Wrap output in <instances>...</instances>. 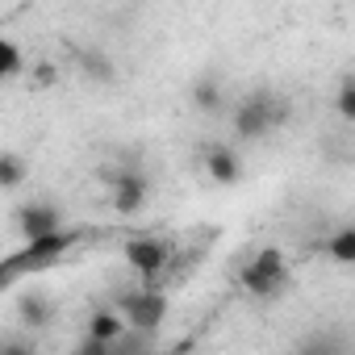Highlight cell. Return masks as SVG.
Wrapping results in <instances>:
<instances>
[{"label":"cell","mask_w":355,"mask_h":355,"mask_svg":"<svg viewBox=\"0 0 355 355\" xmlns=\"http://www.w3.org/2000/svg\"><path fill=\"white\" fill-rule=\"evenodd\" d=\"M288 280H293L288 259H284V251H276V247H263V251H255V255H247V259L239 263V284H243L251 297H280V293L288 288Z\"/></svg>","instance_id":"cell-2"},{"label":"cell","mask_w":355,"mask_h":355,"mask_svg":"<svg viewBox=\"0 0 355 355\" xmlns=\"http://www.w3.org/2000/svg\"><path fill=\"white\" fill-rule=\"evenodd\" d=\"M201 163H205V171H209L214 184H234L239 175H243V163H239L234 146H222V142L205 146V150H201Z\"/></svg>","instance_id":"cell-7"},{"label":"cell","mask_w":355,"mask_h":355,"mask_svg":"<svg viewBox=\"0 0 355 355\" xmlns=\"http://www.w3.org/2000/svg\"><path fill=\"white\" fill-rule=\"evenodd\" d=\"M117 309H121V318L130 322L134 334H146V330H155L167 318V288H155V284L134 280L130 293L117 297Z\"/></svg>","instance_id":"cell-3"},{"label":"cell","mask_w":355,"mask_h":355,"mask_svg":"<svg viewBox=\"0 0 355 355\" xmlns=\"http://www.w3.org/2000/svg\"><path fill=\"white\" fill-rule=\"evenodd\" d=\"M21 175H26V167L17 163V155H5V159H0V184H5V189H17Z\"/></svg>","instance_id":"cell-11"},{"label":"cell","mask_w":355,"mask_h":355,"mask_svg":"<svg viewBox=\"0 0 355 355\" xmlns=\"http://www.w3.org/2000/svg\"><path fill=\"white\" fill-rule=\"evenodd\" d=\"M109 193H113V209L130 218V214H138L142 201H146V175L134 171V167H125V171L109 175Z\"/></svg>","instance_id":"cell-5"},{"label":"cell","mask_w":355,"mask_h":355,"mask_svg":"<svg viewBox=\"0 0 355 355\" xmlns=\"http://www.w3.org/2000/svg\"><path fill=\"white\" fill-rule=\"evenodd\" d=\"M80 243H84V230H76V226H59V230L26 239L13 255L0 259V288H13L21 280H34L51 268H59L63 259H71L80 251Z\"/></svg>","instance_id":"cell-1"},{"label":"cell","mask_w":355,"mask_h":355,"mask_svg":"<svg viewBox=\"0 0 355 355\" xmlns=\"http://www.w3.org/2000/svg\"><path fill=\"white\" fill-rule=\"evenodd\" d=\"M21 71H26L21 46H17V42H5V46H0V76H5V80H17Z\"/></svg>","instance_id":"cell-9"},{"label":"cell","mask_w":355,"mask_h":355,"mask_svg":"<svg viewBox=\"0 0 355 355\" xmlns=\"http://www.w3.org/2000/svg\"><path fill=\"white\" fill-rule=\"evenodd\" d=\"M284 105L276 92H251L234 105V134L239 138H263L272 125H280Z\"/></svg>","instance_id":"cell-4"},{"label":"cell","mask_w":355,"mask_h":355,"mask_svg":"<svg viewBox=\"0 0 355 355\" xmlns=\"http://www.w3.org/2000/svg\"><path fill=\"white\" fill-rule=\"evenodd\" d=\"M334 113H338L343 121H355V76H347V80L338 84V92H334Z\"/></svg>","instance_id":"cell-10"},{"label":"cell","mask_w":355,"mask_h":355,"mask_svg":"<svg viewBox=\"0 0 355 355\" xmlns=\"http://www.w3.org/2000/svg\"><path fill=\"white\" fill-rule=\"evenodd\" d=\"M59 226H67V218H63L51 201H30V205L17 214V230H21V239L46 234V230H59Z\"/></svg>","instance_id":"cell-6"},{"label":"cell","mask_w":355,"mask_h":355,"mask_svg":"<svg viewBox=\"0 0 355 355\" xmlns=\"http://www.w3.org/2000/svg\"><path fill=\"white\" fill-rule=\"evenodd\" d=\"M326 255H330L334 263H355V222L343 226V230H334V234L326 239Z\"/></svg>","instance_id":"cell-8"}]
</instances>
